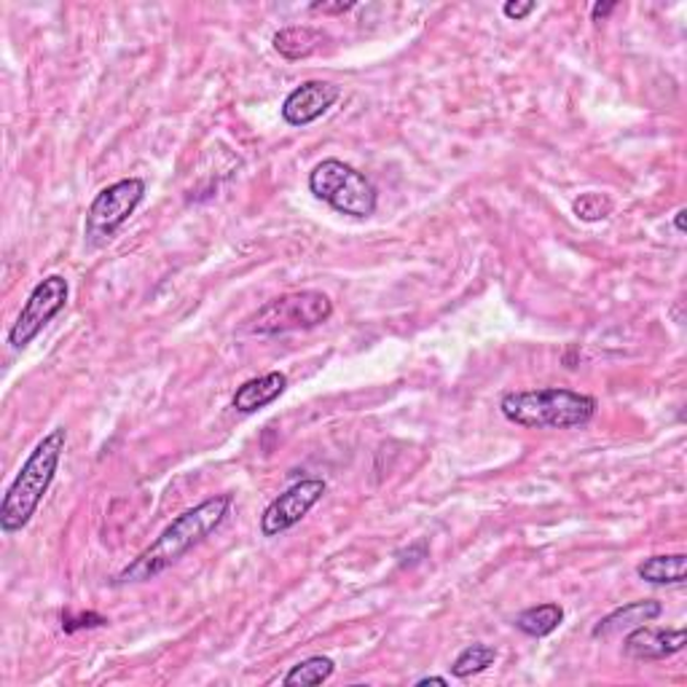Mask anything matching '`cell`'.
I'll use <instances>...</instances> for the list:
<instances>
[{"label":"cell","instance_id":"obj_1","mask_svg":"<svg viewBox=\"0 0 687 687\" xmlns=\"http://www.w3.org/2000/svg\"><path fill=\"white\" fill-rule=\"evenodd\" d=\"M231 505H234V494H215V497L205 500V503L188 507L170 527L161 531L146 551L137 553V559L129 561L118 572L116 583H146L159 577L161 572L178 564L191 548L205 542L226 522Z\"/></svg>","mask_w":687,"mask_h":687},{"label":"cell","instance_id":"obj_2","mask_svg":"<svg viewBox=\"0 0 687 687\" xmlns=\"http://www.w3.org/2000/svg\"><path fill=\"white\" fill-rule=\"evenodd\" d=\"M65 446H68V430L54 427L49 435L35 444V449L30 451V457L22 465V470L11 481L9 492H5L3 503H0V529L5 535H14L22 531L33 522V516L38 513L41 503L49 494V486L57 476L59 462H62Z\"/></svg>","mask_w":687,"mask_h":687},{"label":"cell","instance_id":"obj_3","mask_svg":"<svg viewBox=\"0 0 687 687\" xmlns=\"http://www.w3.org/2000/svg\"><path fill=\"white\" fill-rule=\"evenodd\" d=\"M596 398L566 387L507 392L500 400V411L507 422L531 430H572L583 427L596 416Z\"/></svg>","mask_w":687,"mask_h":687},{"label":"cell","instance_id":"obj_4","mask_svg":"<svg viewBox=\"0 0 687 687\" xmlns=\"http://www.w3.org/2000/svg\"><path fill=\"white\" fill-rule=\"evenodd\" d=\"M309 191L333 210L350 218H370L379 207V191L355 167L342 159H325L309 172Z\"/></svg>","mask_w":687,"mask_h":687},{"label":"cell","instance_id":"obj_5","mask_svg":"<svg viewBox=\"0 0 687 687\" xmlns=\"http://www.w3.org/2000/svg\"><path fill=\"white\" fill-rule=\"evenodd\" d=\"M333 318V301L320 290H296L272 298L248 322L250 333L279 336L290 331H309Z\"/></svg>","mask_w":687,"mask_h":687},{"label":"cell","instance_id":"obj_6","mask_svg":"<svg viewBox=\"0 0 687 687\" xmlns=\"http://www.w3.org/2000/svg\"><path fill=\"white\" fill-rule=\"evenodd\" d=\"M146 199V181L142 178H124V181L107 185L94 196V202L89 205L87 224V239L94 244H103L133 218L137 207Z\"/></svg>","mask_w":687,"mask_h":687},{"label":"cell","instance_id":"obj_7","mask_svg":"<svg viewBox=\"0 0 687 687\" xmlns=\"http://www.w3.org/2000/svg\"><path fill=\"white\" fill-rule=\"evenodd\" d=\"M68 296L70 285L62 274H49L46 279H41L27 296V301L22 304L14 325H11L9 344L14 350H25V346L33 344L38 339V333L62 312L65 304H68Z\"/></svg>","mask_w":687,"mask_h":687},{"label":"cell","instance_id":"obj_8","mask_svg":"<svg viewBox=\"0 0 687 687\" xmlns=\"http://www.w3.org/2000/svg\"><path fill=\"white\" fill-rule=\"evenodd\" d=\"M328 483L322 478H304L274 497L261 516V535L277 537L301 524L314 505L325 497Z\"/></svg>","mask_w":687,"mask_h":687},{"label":"cell","instance_id":"obj_9","mask_svg":"<svg viewBox=\"0 0 687 687\" xmlns=\"http://www.w3.org/2000/svg\"><path fill=\"white\" fill-rule=\"evenodd\" d=\"M342 98V89L331 81H304L285 98L283 118L290 127H307L325 116L336 100Z\"/></svg>","mask_w":687,"mask_h":687},{"label":"cell","instance_id":"obj_10","mask_svg":"<svg viewBox=\"0 0 687 687\" xmlns=\"http://www.w3.org/2000/svg\"><path fill=\"white\" fill-rule=\"evenodd\" d=\"M685 642V629H650L644 623L623 637V653L634 661H663L677 655Z\"/></svg>","mask_w":687,"mask_h":687},{"label":"cell","instance_id":"obj_11","mask_svg":"<svg viewBox=\"0 0 687 687\" xmlns=\"http://www.w3.org/2000/svg\"><path fill=\"white\" fill-rule=\"evenodd\" d=\"M285 390H288V376L283 370H268V374L255 376V379H248L242 387H237L231 405L239 414H255V411L266 409L274 400H279Z\"/></svg>","mask_w":687,"mask_h":687},{"label":"cell","instance_id":"obj_12","mask_svg":"<svg viewBox=\"0 0 687 687\" xmlns=\"http://www.w3.org/2000/svg\"><path fill=\"white\" fill-rule=\"evenodd\" d=\"M661 612H663L661 602H655V599L629 602V605L618 607L615 612H609L607 618H602L599 623L594 626V631H591V637L609 639L618 634H629V631L637 629V626H644V623H650V620L661 618Z\"/></svg>","mask_w":687,"mask_h":687},{"label":"cell","instance_id":"obj_13","mask_svg":"<svg viewBox=\"0 0 687 687\" xmlns=\"http://www.w3.org/2000/svg\"><path fill=\"white\" fill-rule=\"evenodd\" d=\"M328 35L322 33L318 27H309V25H293L279 30L274 35V49L283 54L285 59H307L312 54H318L322 46H325Z\"/></svg>","mask_w":687,"mask_h":687},{"label":"cell","instance_id":"obj_14","mask_svg":"<svg viewBox=\"0 0 687 687\" xmlns=\"http://www.w3.org/2000/svg\"><path fill=\"white\" fill-rule=\"evenodd\" d=\"M637 575L653 585H683L687 581V556H650L637 566Z\"/></svg>","mask_w":687,"mask_h":687},{"label":"cell","instance_id":"obj_15","mask_svg":"<svg viewBox=\"0 0 687 687\" xmlns=\"http://www.w3.org/2000/svg\"><path fill=\"white\" fill-rule=\"evenodd\" d=\"M561 620H564V609H561V605H556V602H546V605H537V607L524 609V612H518L516 629L527 637L542 639V637L553 634V631L561 626Z\"/></svg>","mask_w":687,"mask_h":687},{"label":"cell","instance_id":"obj_16","mask_svg":"<svg viewBox=\"0 0 687 687\" xmlns=\"http://www.w3.org/2000/svg\"><path fill=\"white\" fill-rule=\"evenodd\" d=\"M336 672V663L325 655H312V659L296 663L288 674H285L283 685L288 687H307V685H322L333 677Z\"/></svg>","mask_w":687,"mask_h":687},{"label":"cell","instance_id":"obj_17","mask_svg":"<svg viewBox=\"0 0 687 687\" xmlns=\"http://www.w3.org/2000/svg\"><path fill=\"white\" fill-rule=\"evenodd\" d=\"M494 661H497V650H494L492 644H483V642L468 644V648L454 659L451 674L457 679L476 677V674L486 672L489 666H494Z\"/></svg>","mask_w":687,"mask_h":687},{"label":"cell","instance_id":"obj_18","mask_svg":"<svg viewBox=\"0 0 687 687\" xmlns=\"http://www.w3.org/2000/svg\"><path fill=\"white\" fill-rule=\"evenodd\" d=\"M572 213L581 220H585V224H596V220L609 218V213H612V199H609L607 194H599V191H585V194H581L572 202Z\"/></svg>","mask_w":687,"mask_h":687},{"label":"cell","instance_id":"obj_19","mask_svg":"<svg viewBox=\"0 0 687 687\" xmlns=\"http://www.w3.org/2000/svg\"><path fill=\"white\" fill-rule=\"evenodd\" d=\"M100 626H107L105 615H98V612H81V615L65 612L62 615V629L68 631V634H76V631H81V629H100Z\"/></svg>","mask_w":687,"mask_h":687},{"label":"cell","instance_id":"obj_20","mask_svg":"<svg viewBox=\"0 0 687 687\" xmlns=\"http://www.w3.org/2000/svg\"><path fill=\"white\" fill-rule=\"evenodd\" d=\"M535 9H537V3H531V0H527V3H518V0H507V3L503 5V14L507 16V20L522 22V20H527V16Z\"/></svg>","mask_w":687,"mask_h":687},{"label":"cell","instance_id":"obj_21","mask_svg":"<svg viewBox=\"0 0 687 687\" xmlns=\"http://www.w3.org/2000/svg\"><path fill=\"white\" fill-rule=\"evenodd\" d=\"M309 9L320 11V14H346V11L355 9V0H346V3L344 0H339V3H325V0H322V3H312Z\"/></svg>","mask_w":687,"mask_h":687},{"label":"cell","instance_id":"obj_22","mask_svg":"<svg viewBox=\"0 0 687 687\" xmlns=\"http://www.w3.org/2000/svg\"><path fill=\"white\" fill-rule=\"evenodd\" d=\"M618 9V3H612V0H607V3H596L594 9H591V20L594 22H605L612 11Z\"/></svg>","mask_w":687,"mask_h":687},{"label":"cell","instance_id":"obj_23","mask_svg":"<svg viewBox=\"0 0 687 687\" xmlns=\"http://www.w3.org/2000/svg\"><path fill=\"white\" fill-rule=\"evenodd\" d=\"M424 685L446 687V685H449V679H446V677H422V679H416V687H424Z\"/></svg>","mask_w":687,"mask_h":687},{"label":"cell","instance_id":"obj_24","mask_svg":"<svg viewBox=\"0 0 687 687\" xmlns=\"http://www.w3.org/2000/svg\"><path fill=\"white\" fill-rule=\"evenodd\" d=\"M685 210H679L677 215H674V226H677V231L679 234H685Z\"/></svg>","mask_w":687,"mask_h":687}]
</instances>
